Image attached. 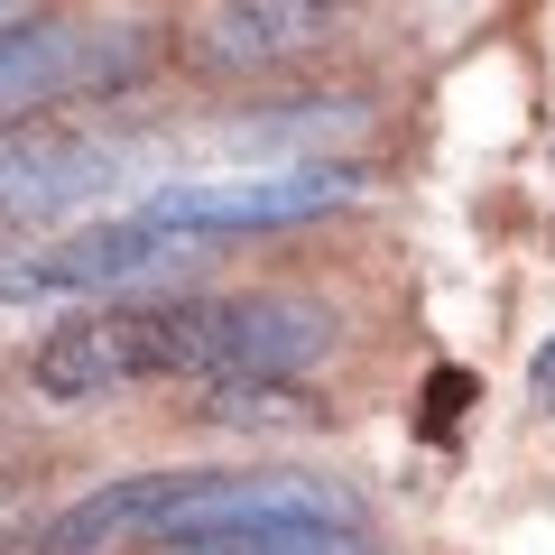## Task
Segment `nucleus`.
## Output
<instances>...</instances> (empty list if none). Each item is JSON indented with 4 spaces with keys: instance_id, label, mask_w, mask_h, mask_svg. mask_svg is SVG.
I'll return each mask as SVG.
<instances>
[{
    "instance_id": "obj_1",
    "label": "nucleus",
    "mask_w": 555,
    "mask_h": 555,
    "mask_svg": "<svg viewBox=\"0 0 555 555\" xmlns=\"http://www.w3.org/2000/svg\"><path fill=\"white\" fill-rule=\"evenodd\" d=\"M334 334L315 297H177V379H287L334 352Z\"/></svg>"
},
{
    "instance_id": "obj_2",
    "label": "nucleus",
    "mask_w": 555,
    "mask_h": 555,
    "mask_svg": "<svg viewBox=\"0 0 555 555\" xmlns=\"http://www.w3.org/2000/svg\"><path fill=\"white\" fill-rule=\"evenodd\" d=\"M149 65V28H75V20H0V130L28 112L112 93Z\"/></svg>"
},
{
    "instance_id": "obj_3",
    "label": "nucleus",
    "mask_w": 555,
    "mask_h": 555,
    "mask_svg": "<svg viewBox=\"0 0 555 555\" xmlns=\"http://www.w3.org/2000/svg\"><path fill=\"white\" fill-rule=\"evenodd\" d=\"M361 195V167L306 158V167H259V177H195V185H158L139 204L149 222L185 241H232V232H278V222H315L334 204Z\"/></svg>"
},
{
    "instance_id": "obj_4",
    "label": "nucleus",
    "mask_w": 555,
    "mask_h": 555,
    "mask_svg": "<svg viewBox=\"0 0 555 555\" xmlns=\"http://www.w3.org/2000/svg\"><path fill=\"white\" fill-rule=\"evenodd\" d=\"M47 398L83 408V398L112 389H149V379H177V306H93V315H65L56 334L28 361Z\"/></svg>"
},
{
    "instance_id": "obj_5",
    "label": "nucleus",
    "mask_w": 555,
    "mask_h": 555,
    "mask_svg": "<svg viewBox=\"0 0 555 555\" xmlns=\"http://www.w3.org/2000/svg\"><path fill=\"white\" fill-rule=\"evenodd\" d=\"M177 259H195L185 232H167V222H149V214H120V222H93V232L38 250L28 269L0 278V287H20V297H102V287H139V278L177 269Z\"/></svg>"
},
{
    "instance_id": "obj_6",
    "label": "nucleus",
    "mask_w": 555,
    "mask_h": 555,
    "mask_svg": "<svg viewBox=\"0 0 555 555\" xmlns=\"http://www.w3.org/2000/svg\"><path fill=\"white\" fill-rule=\"evenodd\" d=\"M324 28H334V0H222L214 20H204V65L250 75V65L306 56Z\"/></svg>"
},
{
    "instance_id": "obj_7",
    "label": "nucleus",
    "mask_w": 555,
    "mask_h": 555,
    "mask_svg": "<svg viewBox=\"0 0 555 555\" xmlns=\"http://www.w3.org/2000/svg\"><path fill=\"white\" fill-rule=\"evenodd\" d=\"M112 177V149H83V139H47V130H0V214H56L83 185Z\"/></svg>"
},
{
    "instance_id": "obj_8",
    "label": "nucleus",
    "mask_w": 555,
    "mask_h": 555,
    "mask_svg": "<svg viewBox=\"0 0 555 555\" xmlns=\"http://www.w3.org/2000/svg\"><path fill=\"white\" fill-rule=\"evenodd\" d=\"M195 416H214V426H287V436L324 426V408L306 389H287V379H204Z\"/></svg>"
},
{
    "instance_id": "obj_9",
    "label": "nucleus",
    "mask_w": 555,
    "mask_h": 555,
    "mask_svg": "<svg viewBox=\"0 0 555 555\" xmlns=\"http://www.w3.org/2000/svg\"><path fill=\"white\" fill-rule=\"evenodd\" d=\"M426 398H436V426H444V416H463V398H473V379H463V371H436V389H426Z\"/></svg>"
},
{
    "instance_id": "obj_10",
    "label": "nucleus",
    "mask_w": 555,
    "mask_h": 555,
    "mask_svg": "<svg viewBox=\"0 0 555 555\" xmlns=\"http://www.w3.org/2000/svg\"><path fill=\"white\" fill-rule=\"evenodd\" d=\"M167 555H250L241 537H185V546H167Z\"/></svg>"
},
{
    "instance_id": "obj_11",
    "label": "nucleus",
    "mask_w": 555,
    "mask_h": 555,
    "mask_svg": "<svg viewBox=\"0 0 555 555\" xmlns=\"http://www.w3.org/2000/svg\"><path fill=\"white\" fill-rule=\"evenodd\" d=\"M0 10H10V0H0Z\"/></svg>"
}]
</instances>
